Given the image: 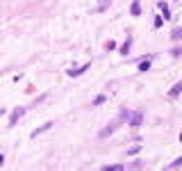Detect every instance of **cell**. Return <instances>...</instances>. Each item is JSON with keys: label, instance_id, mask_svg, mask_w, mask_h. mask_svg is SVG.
Here are the masks:
<instances>
[{"label": "cell", "instance_id": "cell-6", "mask_svg": "<svg viewBox=\"0 0 182 171\" xmlns=\"http://www.w3.org/2000/svg\"><path fill=\"white\" fill-rule=\"evenodd\" d=\"M130 14H132V16H141V5H139V0H135V3L130 5Z\"/></svg>", "mask_w": 182, "mask_h": 171}, {"label": "cell", "instance_id": "cell-7", "mask_svg": "<svg viewBox=\"0 0 182 171\" xmlns=\"http://www.w3.org/2000/svg\"><path fill=\"white\" fill-rule=\"evenodd\" d=\"M130 119H132V121H130V126H141V121H143V117H141L139 112H137V114H132Z\"/></svg>", "mask_w": 182, "mask_h": 171}, {"label": "cell", "instance_id": "cell-14", "mask_svg": "<svg viewBox=\"0 0 182 171\" xmlns=\"http://www.w3.org/2000/svg\"><path fill=\"white\" fill-rule=\"evenodd\" d=\"M121 53H123V55H128V53H130V39H128L125 43H123V48H121Z\"/></svg>", "mask_w": 182, "mask_h": 171}, {"label": "cell", "instance_id": "cell-1", "mask_svg": "<svg viewBox=\"0 0 182 171\" xmlns=\"http://www.w3.org/2000/svg\"><path fill=\"white\" fill-rule=\"evenodd\" d=\"M23 114H25V107H16V110L12 112V117H9V126H16V121L21 119Z\"/></svg>", "mask_w": 182, "mask_h": 171}, {"label": "cell", "instance_id": "cell-15", "mask_svg": "<svg viewBox=\"0 0 182 171\" xmlns=\"http://www.w3.org/2000/svg\"><path fill=\"white\" fill-rule=\"evenodd\" d=\"M166 18H162V16H155V27H162V23H164Z\"/></svg>", "mask_w": 182, "mask_h": 171}, {"label": "cell", "instance_id": "cell-11", "mask_svg": "<svg viewBox=\"0 0 182 171\" xmlns=\"http://www.w3.org/2000/svg\"><path fill=\"white\" fill-rule=\"evenodd\" d=\"M150 69V60H141L139 62V71H148Z\"/></svg>", "mask_w": 182, "mask_h": 171}, {"label": "cell", "instance_id": "cell-12", "mask_svg": "<svg viewBox=\"0 0 182 171\" xmlns=\"http://www.w3.org/2000/svg\"><path fill=\"white\" fill-rule=\"evenodd\" d=\"M178 167H182V155H180L178 160H173V162H171V169H178Z\"/></svg>", "mask_w": 182, "mask_h": 171}, {"label": "cell", "instance_id": "cell-13", "mask_svg": "<svg viewBox=\"0 0 182 171\" xmlns=\"http://www.w3.org/2000/svg\"><path fill=\"white\" fill-rule=\"evenodd\" d=\"M102 103H105V96H102V94H100V96H96V98H93V105H102Z\"/></svg>", "mask_w": 182, "mask_h": 171}, {"label": "cell", "instance_id": "cell-8", "mask_svg": "<svg viewBox=\"0 0 182 171\" xmlns=\"http://www.w3.org/2000/svg\"><path fill=\"white\" fill-rule=\"evenodd\" d=\"M159 9H162V12H164V18H166V21H168V18H171V12H168V7H166V3H164V0H159V5H157Z\"/></svg>", "mask_w": 182, "mask_h": 171}, {"label": "cell", "instance_id": "cell-17", "mask_svg": "<svg viewBox=\"0 0 182 171\" xmlns=\"http://www.w3.org/2000/svg\"><path fill=\"white\" fill-rule=\"evenodd\" d=\"M171 37H173V39H180V37H182V30H175V32L171 34Z\"/></svg>", "mask_w": 182, "mask_h": 171}, {"label": "cell", "instance_id": "cell-5", "mask_svg": "<svg viewBox=\"0 0 182 171\" xmlns=\"http://www.w3.org/2000/svg\"><path fill=\"white\" fill-rule=\"evenodd\" d=\"M119 123H121V121H114V123H112L109 128H105V130H100V137H107V135H112V132H114V130L119 128Z\"/></svg>", "mask_w": 182, "mask_h": 171}, {"label": "cell", "instance_id": "cell-16", "mask_svg": "<svg viewBox=\"0 0 182 171\" xmlns=\"http://www.w3.org/2000/svg\"><path fill=\"white\" fill-rule=\"evenodd\" d=\"M137 153H139V146H132V148L128 151V155H137Z\"/></svg>", "mask_w": 182, "mask_h": 171}, {"label": "cell", "instance_id": "cell-2", "mask_svg": "<svg viewBox=\"0 0 182 171\" xmlns=\"http://www.w3.org/2000/svg\"><path fill=\"white\" fill-rule=\"evenodd\" d=\"M89 66H91V64L87 62V64H82V66H78V69H69V75H71V78H78V75H82L84 71L89 69Z\"/></svg>", "mask_w": 182, "mask_h": 171}, {"label": "cell", "instance_id": "cell-3", "mask_svg": "<svg viewBox=\"0 0 182 171\" xmlns=\"http://www.w3.org/2000/svg\"><path fill=\"white\" fill-rule=\"evenodd\" d=\"M180 94H182V80H180V82H175L173 87L168 89V98H178Z\"/></svg>", "mask_w": 182, "mask_h": 171}, {"label": "cell", "instance_id": "cell-4", "mask_svg": "<svg viewBox=\"0 0 182 171\" xmlns=\"http://www.w3.org/2000/svg\"><path fill=\"white\" fill-rule=\"evenodd\" d=\"M50 128H52V121H48V123H43L41 128H36V130L32 132V139H34V137H39L41 132H46V130H50Z\"/></svg>", "mask_w": 182, "mask_h": 171}, {"label": "cell", "instance_id": "cell-10", "mask_svg": "<svg viewBox=\"0 0 182 171\" xmlns=\"http://www.w3.org/2000/svg\"><path fill=\"white\" fill-rule=\"evenodd\" d=\"M105 171H123V164H107V167H102Z\"/></svg>", "mask_w": 182, "mask_h": 171}, {"label": "cell", "instance_id": "cell-9", "mask_svg": "<svg viewBox=\"0 0 182 171\" xmlns=\"http://www.w3.org/2000/svg\"><path fill=\"white\" fill-rule=\"evenodd\" d=\"M109 3L112 0H98V9L96 12H105V7H109Z\"/></svg>", "mask_w": 182, "mask_h": 171}]
</instances>
